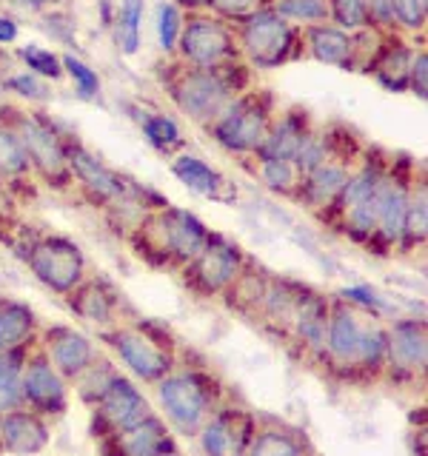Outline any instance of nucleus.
Masks as SVG:
<instances>
[{
	"label": "nucleus",
	"mask_w": 428,
	"mask_h": 456,
	"mask_svg": "<svg viewBox=\"0 0 428 456\" xmlns=\"http://www.w3.org/2000/svg\"><path fill=\"white\" fill-rule=\"evenodd\" d=\"M251 83V66L243 61H232L220 69H194L185 66L175 77H169L166 89L171 103H175L185 118L197 126H209L223 106L235 94L246 92Z\"/></svg>",
	"instance_id": "f257e3e1"
},
{
	"label": "nucleus",
	"mask_w": 428,
	"mask_h": 456,
	"mask_svg": "<svg viewBox=\"0 0 428 456\" xmlns=\"http://www.w3.org/2000/svg\"><path fill=\"white\" fill-rule=\"evenodd\" d=\"M211 232L206 223L194 217L192 211L166 206L157 211H146L132 232V246L149 263L160 265H185L206 248Z\"/></svg>",
	"instance_id": "f03ea898"
},
{
	"label": "nucleus",
	"mask_w": 428,
	"mask_h": 456,
	"mask_svg": "<svg viewBox=\"0 0 428 456\" xmlns=\"http://www.w3.org/2000/svg\"><path fill=\"white\" fill-rule=\"evenodd\" d=\"M157 385V403L163 408V419L177 434L197 436L218 405L226 399L220 379L203 368H183L169 370V374L154 382Z\"/></svg>",
	"instance_id": "7ed1b4c3"
},
{
	"label": "nucleus",
	"mask_w": 428,
	"mask_h": 456,
	"mask_svg": "<svg viewBox=\"0 0 428 456\" xmlns=\"http://www.w3.org/2000/svg\"><path fill=\"white\" fill-rule=\"evenodd\" d=\"M275 94L268 89H246L235 94L206 128L220 149L237 157H254L275 120Z\"/></svg>",
	"instance_id": "20e7f679"
},
{
	"label": "nucleus",
	"mask_w": 428,
	"mask_h": 456,
	"mask_svg": "<svg viewBox=\"0 0 428 456\" xmlns=\"http://www.w3.org/2000/svg\"><path fill=\"white\" fill-rule=\"evenodd\" d=\"M6 126L14 132V137L21 140L35 177H40L49 189H57V191H66L75 185L71 183L69 157H66V137L57 132L43 114L12 109Z\"/></svg>",
	"instance_id": "39448f33"
},
{
	"label": "nucleus",
	"mask_w": 428,
	"mask_h": 456,
	"mask_svg": "<svg viewBox=\"0 0 428 456\" xmlns=\"http://www.w3.org/2000/svg\"><path fill=\"white\" fill-rule=\"evenodd\" d=\"M240 57L251 69L271 71L285 63L297 61L303 54V40H300V26L289 23L275 9H263L251 14L249 20L235 26Z\"/></svg>",
	"instance_id": "423d86ee"
},
{
	"label": "nucleus",
	"mask_w": 428,
	"mask_h": 456,
	"mask_svg": "<svg viewBox=\"0 0 428 456\" xmlns=\"http://www.w3.org/2000/svg\"><path fill=\"white\" fill-rule=\"evenodd\" d=\"M180 63L194 69H220L232 61H240L237 32L232 23L220 20L211 12L183 14V28L177 37Z\"/></svg>",
	"instance_id": "0eeeda50"
},
{
	"label": "nucleus",
	"mask_w": 428,
	"mask_h": 456,
	"mask_svg": "<svg viewBox=\"0 0 428 456\" xmlns=\"http://www.w3.org/2000/svg\"><path fill=\"white\" fill-rule=\"evenodd\" d=\"M100 339L120 356V362L143 382H160L169 370H175V354L171 342L149 331V325H111L100 331Z\"/></svg>",
	"instance_id": "6e6552de"
},
{
	"label": "nucleus",
	"mask_w": 428,
	"mask_h": 456,
	"mask_svg": "<svg viewBox=\"0 0 428 456\" xmlns=\"http://www.w3.org/2000/svg\"><path fill=\"white\" fill-rule=\"evenodd\" d=\"M23 260L37 282L54 294H69L86 280V254L75 240L63 234H49L29 242Z\"/></svg>",
	"instance_id": "1a4fd4ad"
},
{
	"label": "nucleus",
	"mask_w": 428,
	"mask_h": 456,
	"mask_svg": "<svg viewBox=\"0 0 428 456\" xmlns=\"http://www.w3.org/2000/svg\"><path fill=\"white\" fill-rule=\"evenodd\" d=\"M66 157H69L71 183H78L83 194L89 197L95 206L114 208L120 203H128V200H135V203L146 211V203H143V191L146 189H140L132 180H126L118 171H111L86 146H80L75 140H66Z\"/></svg>",
	"instance_id": "9d476101"
},
{
	"label": "nucleus",
	"mask_w": 428,
	"mask_h": 456,
	"mask_svg": "<svg viewBox=\"0 0 428 456\" xmlns=\"http://www.w3.org/2000/svg\"><path fill=\"white\" fill-rule=\"evenodd\" d=\"M246 263H249V256L237 242L211 232L206 248L200 251L192 263L183 265V282L189 285V291H194L197 297H218L232 289V282L240 277V271L246 268Z\"/></svg>",
	"instance_id": "9b49d317"
},
{
	"label": "nucleus",
	"mask_w": 428,
	"mask_h": 456,
	"mask_svg": "<svg viewBox=\"0 0 428 456\" xmlns=\"http://www.w3.org/2000/svg\"><path fill=\"white\" fill-rule=\"evenodd\" d=\"M21 394H23V408L40 413L43 419L63 417L69 408V382L57 374L43 348L32 346V351L26 356Z\"/></svg>",
	"instance_id": "f8f14e48"
},
{
	"label": "nucleus",
	"mask_w": 428,
	"mask_h": 456,
	"mask_svg": "<svg viewBox=\"0 0 428 456\" xmlns=\"http://www.w3.org/2000/svg\"><path fill=\"white\" fill-rule=\"evenodd\" d=\"M254 431H257V413L223 399L218 411L200 425L197 439L206 456H246Z\"/></svg>",
	"instance_id": "ddd939ff"
},
{
	"label": "nucleus",
	"mask_w": 428,
	"mask_h": 456,
	"mask_svg": "<svg viewBox=\"0 0 428 456\" xmlns=\"http://www.w3.org/2000/svg\"><path fill=\"white\" fill-rule=\"evenodd\" d=\"M389 351H385V370L394 382H423L428 365V334L423 320H394L385 328Z\"/></svg>",
	"instance_id": "4468645a"
},
{
	"label": "nucleus",
	"mask_w": 428,
	"mask_h": 456,
	"mask_svg": "<svg viewBox=\"0 0 428 456\" xmlns=\"http://www.w3.org/2000/svg\"><path fill=\"white\" fill-rule=\"evenodd\" d=\"M152 405L149 399L143 396V391L137 385L118 374V379L111 382V388L103 394V399L92 408V436H109L132 428L137 422H143L146 417H152Z\"/></svg>",
	"instance_id": "2eb2a0df"
},
{
	"label": "nucleus",
	"mask_w": 428,
	"mask_h": 456,
	"mask_svg": "<svg viewBox=\"0 0 428 456\" xmlns=\"http://www.w3.org/2000/svg\"><path fill=\"white\" fill-rule=\"evenodd\" d=\"M366 331V322L360 311L354 305L342 303V299H332L328 305V325H325V346L320 360L334 370V374L351 379L354 356L360 351V339Z\"/></svg>",
	"instance_id": "dca6fc26"
},
{
	"label": "nucleus",
	"mask_w": 428,
	"mask_h": 456,
	"mask_svg": "<svg viewBox=\"0 0 428 456\" xmlns=\"http://www.w3.org/2000/svg\"><path fill=\"white\" fill-rule=\"evenodd\" d=\"M411 183L414 177H408L406 171H399L394 163H389V171H385L380 191H377V232H374V240H371V246H377L383 251L399 248Z\"/></svg>",
	"instance_id": "f3484780"
},
{
	"label": "nucleus",
	"mask_w": 428,
	"mask_h": 456,
	"mask_svg": "<svg viewBox=\"0 0 428 456\" xmlns=\"http://www.w3.org/2000/svg\"><path fill=\"white\" fill-rule=\"evenodd\" d=\"M357 163L340 160V157H332L320 166H314L311 171H306L303 180H300V191H297V203H303L309 211L320 214L323 220L332 217V211L337 206V200L342 194L349 183V175Z\"/></svg>",
	"instance_id": "a211bd4d"
},
{
	"label": "nucleus",
	"mask_w": 428,
	"mask_h": 456,
	"mask_svg": "<svg viewBox=\"0 0 428 456\" xmlns=\"http://www.w3.org/2000/svg\"><path fill=\"white\" fill-rule=\"evenodd\" d=\"M169 448H177L175 436H171L169 422L163 417H157V413H152V417L132 428H126V431L97 439L100 456H154Z\"/></svg>",
	"instance_id": "6ab92c4d"
},
{
	"label": "nucleus",
	"mask_w": 428,
	"mask_h": 456,
	"mask_svg": "<svg viewBox=\"0 0 428 456\" xmlns=\"http://www.w3.org/2000/svg\"><path fill=\"white\" fill-rule=\"evenodd\" d=\"M43 351H46L49 362L66 382H75L86 368L97 360L95 342L75 331L71 325H52L43 331Z\"/></svg>",
	"instance_id": "aec40b11"
},
{
	"label": "nucleus",
	"mask_w": 428,
	"mask_h": 456,
	"mask_svg": "<svg viewBox=\"0 0 428 456\" xmlns=\"http://www.w3.org/2000/svg\"><path fill=\"white\" fill-rule=\"evenodd\" d=\"M49 445V422L29 408L0 413V453L35 456Z\"/></svg>",
	"instance_id": "412c9836"
},
{
	"label": "nucleus",
	"mask_w": 428,
	"mask_h": 456,
	"mask_svg": "<svg viewBox=\"0 0 428 456\" xmlns=\"http://www.w3.org/2000/svg\"><path fill=\"white\" fill-rule=\"evenodd\" d=\"M328 305L332 299L317 294L314 289L306 291V297L300 299V305L294 308V317L289 322V334L303 354H309L311 360H320L323 346H325V325H328Z\"/></svg>",
	"instance_id": "4be33fe9"
},
{
	"label": "nucleus",
	"mask_w": 428,
	"mask_h": 456,
	"mask_svg": "<svg viewBox=\"0 0 428 456\" xmlns=\"http://www.w3.org/2000/svg\"><path fill=\"white\" fill-rule=\"evenodd\" d=\"M171 175H175L185 189L206 197V200H214V203H235L237 200V189L232 185V180L223 177L218 168H211L206 160H200L197 154H175V160H171Z\"/></svg>",
	"instance_id": "5701e85b"
},
{
	"label": "nucleus",
	"mask_w": 428,
	"mask_h": 456,
	"mask_svg": "<svg viewBox=\"0 0 428 456\" xmlns=\"http://www.w3.org/2000/svg\"><path fill=\"white\" fill-rule=\"evenodd\" d=\"M300 40H303V52L314 57L317 63L354 71L351 32H342L334 23H311V26H300Z\"/></svg>",
	"instance_id": "b1692460"
},
{
	"label": "nucleus",
	"mask_w": 428,
	"mask_h": 456,
	"mask_svg": "<svg viewBox=\"0 0 428 456\" xmlns=\"http://www.w3.org/2000/svg\"><path fill=\"white\" fill-rule=\"evenodd\" d=\"M311 118L306 109H285L283 114H275L268 126V134L263 146L257 149L254 160H294L300 142L311 132Z\"/></svg>",
	"instance_id": "393cba45"
},
{
	"label": "nucleus",
	"mask_w": 428,
	"mask_h": 456,
	"mask_svg": "<svg viewBox=\"0 0 428 456\" xmlns=\"http://www.w3.org/2000/svg\"><path fill=\"white\" fill-rule=\"evenodd\" d=\"M66 303L83 322L97 325L100 331L118 325V294L103 280L86 277L75 291L66 294Z\"/></svg>",
	"instance_id": "a878e982"
},
{
	"label": "nucleus",
	"mask_w": 428,
	"mask_h": 456,
	"mask_svg": "<svg viewBox=\"0 0 428 456\" xmlns=\"http://www.w3.org/2000/svg\"><path fill=\"white\" fill-rule=\"evenodd\" d=\"M246 456H314V451L303 431L283 422L260 425V417H257V431L249 442Z\"/></svg>",
	"instance_id": "bb28decb"
},
{
	"label": "nucleus",
	"mask_w": 428,
	"mask_h": 456,
	"mask_svg": "<svg viewBox=\"0 0 428 456\" xmlns=\"http://www.w3.org/2000/svg\"><path fill=\"white\" fill-rule=\"evenodd\" d=\"M306 291H309V285H303V282H294L285 277H268L257 317L268 325L280 328L283 334H289V322L294 317V308L300 305V299L306 297Z\"/></svg>",
	"instance_id": "cd10ccee"
},
{
	"label": "nucleus",
	"mask_w": 428,
	"mask_h": 456,
	"mask_svg": "<svg viewBox=\"0 0 428 456\" xmlns=\"http://www.w3.org/2000/svg\"><path fill=\"white\" fill-rule=\"evenodd\" d=\"M411 57H414V46L399 40L397 32L389 35L385 46L380 52V57L371 66V75L377 77V83L385 92L403 94L408 92V71H411Z\"/></svg>",
	"instance_id": "c85d7f7f"
},
{
	"label": "nucleus",
	"mask_w": 428,
	"mask_h": 456,
	"mask_svg": "<svg viewBox=\"0 0 428 456\" xmlns=\"http://www.w3.org/2000/svg\"><path fill=\"white\" fill-rule=\"evenodd\" d=\"M37 339V314L18 299L0 303V351H14L35 346Z\"/></svg>",
	"instance_id": "c756f323"
},
{
	"label": "nucleus",
	"mask_w": 428,
	"mask_h": 456,
	"mask_svg": "<svg viewBox=\"0 0 428 456\" xmlns=\"http://www.w3.org/2000/svg\"><path fill=\"white\" fill-rule=\"evenodd\" d=\"M425 240H428V185H425V177L420 175V180L414 177L411 183L406 220H403V237H399L397 251L408 254L414 248H423Z\"/></svg>",
	"instance_id": "7c9ffc66"
},
{
	"label": "nucleus",
	"mask_w": 428,
	"mask_h": 456,
	"mask_svg": "<svg viewBox=\"0 0 428 456\" xmlns=\"http://www.w3.org/2000/svg\"><path fill=\"white\" fill-rule=\"evenodd\" d=\"M385 351H389V337L380 322H366V331L360 339V351L354 356L351 379H377L385 370Z\"/></svg>",
	"instance_id": "2f4dec72"
},
{
	"label": "nucleus",
	"mask_w": 428,
	"mask_h": 456,
	"mask_svg": "<svg viewBox=\"0 0 428 456\" xmlns=\"http://www.w3.org/2000/svg\"><path fill=\"white\" fill-rule=\"evenodd\" d=\"M266 285H268V274L260 265H254L249 260L246 268L240 271V277L232 282V289L226 291L228 305L237 308L240 314H257L260 311V303H263Z\"/></svg>",
	"instance_id": "473e14b6"
},
{
	"label": "nucleus",
	"mask_w": 428,
	"mask_h": 456,
	"mask_svg": "<svg viewBox=\"0 0 428 456\" xmlns=\"http://www.w3.org/2000/svg\"><path fill=\"white\" fill-rule=\"evenodd\" d=\"M32 346L14 348V351H0V413L23 408V394H21V377L26 356Z\"/></svg>",
	"instance_id": "72a5a7b5"
},
{
	"label": "nucleus",
	"mask_w": 428,
	"mask_h": 456,
	"mask_svg": "<svg viewBox=\"0 0 428 456\" xmlns=\"http://www.w3.org/2000/svg\"><path fill=\"white\" fill-rule=\"evenodd\" d=\"M140 128H143V134H146L149 146L157 149L160 154H166V157H175L185 146V137H183L180 126H177L175 118H171V114L146 111L140 118Z\"/></svg>",
	"instance_id": "f704fd0d"
},
{
	"label": "nucleus",
	"mask_w": 428,
	"mask_h": 456,
	"mask_svg": "<svg viewBox=\"0 0 428 456\" xmlns=\"http://www.w3.org/2000/svg\"><path fill=\"white\" fill-rule=\"evenodd\" d=\"M118 374H120V370L114 368L109 360H100V356H97V360L75 379V394L89 408H95L100 399H103V394L111 388V382L118 379Z\"/></svg>",
	"instance_id": "c9c22d12"
},
{
	"label": "nucleus",
	"mask_w": 428,
	"mask_h": 456,
	"mask_svg": "<svg viewBox=\"0 0 428 456\" xmlns=\"http://www.w3.org/2000/svg\"><path fill=\"white\" fill-rule=\"evenodd\" d=\"M26 177H32V166L26 160L21 140L14 137V132L6 123H0V180L14 185L23 183Z\"/></svg>",
	"instance_id": "e433bc0d"
},
{
	"label": "nucleus",
	"mask_w": 428,
	"mask_h": 456,
	"mask_svg": "<svg viewBox=\"0 0 428 456\" xmlns=\"http://www.w3.org/2000/svg\"><path fill=\"white\" fill-rule=\"evenodd\" d=\"M143 6L146 0H123L114 14V35H118V46L123 54H137L140 52V20H143Z\"/></svg>",
	"instance_id": "4c0bfd02"
},
{
	"label": "nucleus",
	"mask_w": 428,
	"mask_h": 456,
	"mask_svg": "<svg viewBox=\"0 0 428 456\" xmlns=\"http://www.w3.org/2000/svg\"><path fill=\"white\" fill-rule=\"evenodd\" d=\"M254 171L260 175V180L268 191H275L280 197H292V200L297 197L303 175H300L292 160H257Z\"/></svg>",
	"instance_id": "58836bf2"
},
{
	"label": "nucleus",
	"mask_w": 428,
	"mask_h": 456,
	"mask_svg": "<svg viewBox=\"0 0 428 456\" xmlns=\"http://www.w3.org/2000/svg\"><path fill=\"white\" fill-rule=\"evenodd\" d=\"M271 9L294 26L328 23V4L325 0H271Z\"/></svg>",
	"instance_id": "ea45409f"
},
{
	"label": "nucleus",
	"mask_w": 428,
	"mask_h": 456,
	"mask_svg": "<svg viewBox=\"0 0 428 456\" xmlns=\"http://www.w3.org/2000/svg\"><path fill=\"white\" fill-rule=\"evenodd\" d=\"M18 57L32 75H37L43 80H61L63 77L61 54H54L52 49H43V46H37V43H26V46H18Z\"/></svg>",
	"instance_id": "a19ab883"
},
{
	"label": "nucleus",
	"mask_w": 428,
	"mask_h": 456,
	"mask_svg": "<svg viewBox=\"0 0 428 456\" xmlns=\"http://www.w3.org/2000/svg\"><path fill=\"white\" fill-rule=\"evenodd\" d=\"M328 23H334L342 32H360L368 28V6L366 0H325Z\"/></svg>",
	"instance_id": "79ce46f5"
},
{
	"label": "nucleus",
	"mask_w": 428,
	"mask_h": 456,
	"mask_svg": "<svg viewBox=\"0 0 428 456\" xmlns=\"http://www.w3.org/2000/svg\"><path fill=\"white\" fill-rule=\"evenodd\" d=\"M397 32L423 35L428 23V0H389Z\"/></svg>",
	"instance_id": "37998d69"
},
{
	"label": "nucleus",
	"mask_w": 428,
	"mask_h": 456,
	"mask_svg": "<svg viewBox=\"0 0 428 456\" xmlns=\"http://www.w3.org/2000/svg\"><path fill=\"white\" fill-rule=\"evenodd\" d=\"M61 63H63V75H69L71 83H75L78 97L80 100H97V94H100V77H97V71L92 66H86L80 57H75V54H63Z\"/></svg>",
	"instance_id": "c03bdc74"
},
{
	"label": "nucleus",
	"mask_w": 428,
	"mask_h": 456,
	"mask_svg": "<svg viewBox=\"0 0 428 456\" xmlns=\"http://www.w3.org/2000/svg\"><path fill=\"white\" fill-rule=\"evenodd\" d=\"M180 28H183V12L171 4V0H163V4L157 6V40H160V49L166 54L177 52Z\"/></svg>",
	"instance_id": "a18cd8bd"
},
{
	"label": "nucleus",
	"mask_w": 428,
	"mask_h": 456,
	"mask_svg": "<svg viewBox=\"0 0 428 456\" xmlns=\"http://www.w3.org/2000/svg\"><path fill=\"white\" fill-rule=\"evenodd\" d=\"M268 6H271V0H211L209 12H211V14H218L220 20L237 26V23L249 20L251 14L263 12V9H268Z\"/></svg>",
	"instance_id": "49530a36"
},
{
	"label": "nucleus",
	"mask_w": 428,
	"mask_h": 456,
	"mask_svg": "<svg viewBox=\"0 0 428 456\" xmlns=\"http://www.w3.org/2000/svg\"><path fill=\"white\" fill-rule=\"evenodd\" d=\"M4 92L6 94H18L29 103H46L49 100V86L43 77L32 75V71H23V75H12L4 80Z\"/></svg>",
	"instance_id": "de8ad7c7"
},
{
	"label": "nucleus",
	"mask_w": 428,
	"mask_h": 456,
	"mask_svg": "<svg viewBox=\"0 0 428 456\" xmlns=\"http://www.w3.org/2000/svg\"><path fill=\"white\" fill-rule=\"evenodd\" d=\"M340 299L354 305L357 311H371V317H377V314H385L391 308L374 289H368V285H349V289L340 291Z\"/></svg>",
	"instance_id": "09e8293b"
},
{
	"label": "nucleus",
	"mask_w": 428,
	"mask_h": 456,
	"mask_svg": "<svg viewBox=\"0 0 428 456\" xmlns=\"http://www.w3.org/2000/svg\"><path fill=\"white\" fill-rule=\"evenodd\" d=\"M408 92L417 94L420 100L428 97V52L420 46L414 49L411 57V71H408Z\"/></svg>",
	"instance_id": "8fccbe9b"
},
{
	"label": "nucleus",
	"mask_w": 428,
	"mask_h": 456,
	"mask_svg": "<svg viewBox=\"0 0 428 456\" xmlns=\"http://www.w3.org/2000/svg\"><path fill=\"white\" fill-rule=\"evenodd\" d=\"M366 6H368V23H371V28H380V32H385V35L397 32L389 0H366Z\"/></svg>",
	"instance_id": "3c124183"
},
{
	"label": "nucleus",
	"mask_w": 428,
	"mask_h": 456,
	"mask_svg": "<svg viewBox=\"0 0 428 456\" xmlns=\"http://www.w3.org/2000/svg\"><path fill=\"white\" fill-rule=\"evenodd\" d=\"M14 40H18V23L0 14V43L6 46V43H14Z\"/></svg>",
	"instance_id": "603ef678"
},
{
	"label": "nucleus",
	"mask_w": 428,
	"mask_h": 456,
	"mask_svg": "<svg viewBox=\"0 0 428 456\" xmlns=\"http://www.w3.org/2000/svg\"><path fill=\"white\" fill-rule=\"evenodd\" d=\"M171 4L185 14H194V12H209L211 0H171Z\"/></svg>",
	"instance_id": "864d4df0"
},
{
	"label": "nucleus",
	"mask_w": 428,
	"mask_h": 456,
	"mask_svg": "<svg viewBox=\"0 0 428 456\" xmlns=\"http://www.w3.org/2000/svg\"><path fill=\"white\" fill-rule=\"evenodd\" d=\"M4 4H9V6H18V9H23V12H43L46 9L52 0H4Z\"/></svg>",
	"instance_id": "5fc2aeb1"
},
{
	"label": "nucleus",
	"mask_w": 428,
	"mask_h": 456,
	"mask_svg": "<svg viewBox=\"0 0 428 456\" xmlns=\"http://www.w3.org/2000/svg\"><path fill=\"white\" fill-rule=\"evenodd\" d=\"M9 111H12V106H9V100H6V92H4V86H0V123H6Z\"/></svg>",
	"instance_id": "6e6d98bb"
},
{
	"label": "nucleus",
	"mask_w": 428,
	"mask_h": 456,
	"mask_svg": "<svg viewBox=\"0 0 428 456\" xmlns=\"http://www.w3.org/2000/svg\"><path fill=\"white\" fill-rule=\"evenodd\" d=\"M154 456H180L177 448H169V451H160V453H154Z\"/></svg>",
	"instance_id": "4d7b16f0"
},
{
	"label": "nucleus",
	"mask_w": 428,
	"mask_h": 456,
	"mask_svg": "<svg viewBox=\"0 0 428 456\" xmlns=\"http://www.w3.org/2000/svg\"><path fill=\"white\" fill-rule=\"evenodd\" d=\"M4 299H6V297H0V303H4Z\"/></svg>",
	"instance_id": "13d9d810"
}]
</instances>
